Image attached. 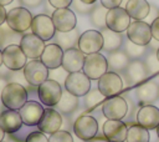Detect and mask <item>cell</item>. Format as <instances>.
I'll list each match as a JSON object with an SVG mask.
<instances>
[{
    "mask_svg": "<svg viewBox=\"0 0 159 142\" xmlns=\"http://www.w3.org/2000/svg\"><path fill=\"white\" fill-rule=\"evenodd\" d=\"M0 98L6 108L19 111L27 102V91L21 83L10 82L4 87Z\"/></svg>",
    "mask_w": 159,
    "mask_h": 142,
    "instance_id": "cell-1",
    "label": "cell"
},
{
    "mask_svg": "<svg viewBox=\"0 0 159 142\" xmlns=\"http://www.w3.org/2000/svg\"><path fill=\"white\" fill-rule=\"evenodd\" d=\"M32 19H34V16L26 7L17 6V7L11 9L10 11H7L6 24H7L9 29H11L14 32L24 34L29 29H31Z\"/></svg>",
    "mask_w": 159,
    "mask_h": 142,
    "instance_id": "cell-2",
    "label": "cell"
},
{
    "mask_svg": "<svg viewBox=\"0 0 159 142\" xmlns=\"http://www.w3.org/2000/svg\"><path fill=\"white\" fill-rule=\"evenodd\" d=\"M37 95L40 98V102L47 107H55L61 96H62V87L58 81L47 78L43 81L40 86H37Z\"/></svg>",
    "mask_w": 159,
    "mask_h": 142,
    "instance_id": "cell-3",
    "label": "cell"
},
{
    "mask_svg": "<svg viewBox=\"0 0 159 142\" xmlns=\"http://www.w3.org/2000/svg\"><path fill=\"white\" fill-rule=\"evenodd\" d=\"M82 71L91 80H99L108 71V60L99 52L86 55Z\"/></svg>",
    "mask_w": 159,
    "mask_h": 142,
    "instance_id": "cell-4",
    "label": "cell"
},
{
    "mask_svg": "<svg viewBox=\"0 0 159 142\" xmlns=\"http://www.w3.org/2000/svg\"><path fill=\"white\" fill-rule=\"evenodd\" d=\"M65 88L77 97L86 96L91 90V78L83 71L71 72L66 76Z\"/></svg>",
    "mask_w": 159,
    "mask_h": 142,
    "instance_id": "cell-5",
    "label": "cell"
},
{
    "mask_svg": "<svg viewBox=\"0 0 159 142\" xmlns=\"http://www.w3.org/2000/svg\"><path fill=\"white\" fill-rule=\"evenodd\" d=\"M127 37L129 41L137 45L147 46L153 37L150 24L145 22L144 20H133L127 29Z\"/></svg>",
    "mask_w": 159,
    "mask_h": 142,
    "instance_id": "cell-6",
    "label": "cell"
},
{
    "mask_svg": "<svg viewBox=\"0 0 159 142\" xmlns=\"http://www.w3.org/2000/svg\"><path fill=\"white\" fill-rule=\"evenodd\" d=\"M2 62L9 70L19 71L27 64V56L25 55L20 45L10 44L2 50Z\"/></svg>",
    "mask_w": 159,
    "mask_h": 142,
    "instance_id": "cell-7",
    "label": "cell"
},
{
    "mask_svg": "<svg viewBox=\"0 0 159 142\" xmlns=\"http://www.w3.org/2000/svg\"><path fill=\"white\" fill-rule=\"evenodd\" d=\"M25 80L34 86H40L48 78V69L43 65L40 59H32L22 69Z\"/></svg>",
    "mask_w": 159,
    "mask_h": 142,
    "instance_id": "cell-8",
    "label": "cell"
},
{
    "mask_svg": "<svg viewBox=\"0 0 159 142\" xmlns=\"http://www.w3.org/2000/svg\"><path fill=\"white\" fill-rule=\"evenodd\" d=\"M73 132L77 138L82 141H89L97 136L98 122L92 116L82 115L73 122Z\"/></svg>",
    "mask_w": 159,
    "mask_h": 142,
    "instance_id": "cell-9",
    "label": "cell"
},
{
    "mask_svg": "<svg viewBox=\"0 0 159 142\" xmlns=\"http://www.w3.org/2000/svg\"><path fill=\"white\" fill-rule=\"evenodd\" d=\"M128 103L120 96L107 97L102 103V112L107 120H122L127 115Z\"/></svg>",
    "mask_w": 159,
    "mask_h": 142,
    "instance_id": "cell-10",
    "label": "cell"
},
{
    "mask_svg": "<svg viewBox=\"0 0 159 142\" xmlns=\"http://www.w3.org/2000/svg\"><path fill=\"white\" fill-rule=\"evenodd\" d=\"M77 46L84 55L99 52L103 49L102 32L97 31V30H87V31L82 32L80 35Z\"/></svg>",
    "mask_w": 159,
    "mask_h": 142,
    "instance_id": "cell-11",
    "label": "cell"
},
{
    "mask_svg": "<svg viewBox=\"0 0 159 142\" xmlns=\"http://www.w3.org/2000/svg\"><path fill=\"white\" fill-rule=\"evenodd\" d=\"M130 16L128 15L127 10L124 7H114L109 9L106 16V27H108L112 31L116 32H123L127 31L128 26L130 25Z\"/></svg>",
    "mask_w": 159,
    "mask_h": 142,
    "instance_id": "cell-12",
    "label": "cell"
},
{
    "mask_svg": "<svg viewBox=\"0 0 159 142\" xmlns=\"http://www.w3.org/2000/svg\"><path fill=\"white\" fill-rule=\"evenodd\" d=\"M123 88V81L120 76L114 71H107L98 80V90L104 97L118 96Z\"/></svg>",
    "mask_w": 159,
    "mask_h": 142,
    "instance_id": "cell-13",
    "label": "cell"
},
{
    "mask_svg": "<svg viewBox=\"0 0 159 142\" xmlns=\"http://www.w3.org/2000/svg\"><path fill=\"white\" fill-rule=\"evenodd\" d=\"M31 31H32V34L37 35L43 41H48L55 36L56 27L53 25L51 16H48L46 14H39V15L34 16V19H32Z\"/></svg>",
    "mask_w": 159,
    "mask_h": 142,
    "instance_id": "cell-14",
    "label": "cell"
},
{
    "mask_svg": "<svg viewBox=\"0 0 159 142\" xmlns=\"http://www.w3.org/2000/svg\"><path fill=\"white\" fill-rule=\"evenodd\" d=\"M51 19L53 21L56 31H60V32L71 31V30L76 29V25H77L76 14H75V11H72L68 7L55 9V11L51 15Z\"/></svg>",
    "mask_w": 159,
    "mask_h": 142,
    "instance_id": "cell-15",
    "label": "cell"
},
{
    "mask_svg": "<svg viewBox=\"0 0 159 142\" xmlns=\"http://www.w3.org/2000/svg\"><path fill=\"white\" fill-rule=\"evenodd\" d=\"M61 126H62V116H61L60 111H57L56 108H52V107L45 108V111L41 116V120L37 123L39 131L43 132L45 135H52V133L57 132Z\"/></svg>",
    "mask_w": 159,
    "mask_h": 142,
    "instance_id": "cell-16",
    "label": "cell"
},
{
    "mask_svg": "<svg viewBox=\"0 0 159 142\" xmlns=\"http://www.w3.org/2000/svg\"><path fill=\"white\" fill-rule=\"evenodd\" d=\"M20 47L27 56V59H40L46 45L42 39L35 34H25L20 39Z\"/></svg>",
    "mask_w": 159,
    "mask_h": 142,
    "instance_id": "cell-17",
    "label": "cell"
},
{
    "mask_svg": "<svg viewBox=\"0 0 159 142\" xmlns=\"http://www.w3.org/2000/svg\"><path fill=\"white\" fill-rule=\"evenodd\" d=\"M103 136L111 142H124L127 140L128 127L122 120H107L103 123Z\"/></svg>",
    "mask_w": 159,
    "mask_h": 142,
    "instance_id": "cell-18",
    "label": "cell"
},
{
    "mask_svg": "<svg viewBox=\"0 0 159 142\" xmlns=\"http://www.w3.org/2000/svg\"><path fill=\"white\" fill-rule=\"evenodd\" d=\"M84 57H86V55L80 49H76V47L67 49L63 51L61 67L68 73L82 71L83 64H84Z\"/></svg>",
    "mask_w": 159,
    "mask_h": 142,
    "instance_id": "cell-19",
    "label": "cell"
},
{
    "mask_svg": "<svg viewBox=\"0 0 159 142\" xmlns=\"http://www.w3.org/2000/svg\"><path fill=\"white\" fill-rule=\"evenodd\" d=\"M43 107L40 102H36L34 100L27 101L20 110V116L22 118V122L25 126H37V123L41 120V116L43 113Z\"/></svg>",
    "mask_w": 159,
    "mask_h": 142,
    "instance_id": "cell-20",
    "label": "cell"
},
{
    "mask_svg": "<svg viewBox=\"0 0 159 142\" xmlns=\"http://www.w3.org/2000/svg\"><path fill=\"white\" fill-rule=\"evenodd\" d=\"M62 57L63 49L57 44H48L46 45L40 60L48 70H56L62 66Z\"/></svg>",
    "mask_w": 159,
    "mask_h": 142,
    "instance_id": "cell-21",
    "label": "cell"
},
{
    "mask_svg": "<svg viewBox=\"0 0 159 142\" xmlns=\"http://www.w3.org/2000/svg\"><path fill=\"white\" fill-rule=\"evenodd\" d=\"M138 125L147 130H154L159 125V108L154 105H144L137 113Z\"/></svg>",
    "mask_w": 159,
    "mask_h": 142,
    "instance_id": "cell-22",
    "label": "cell"
},
{
    "mask_svg": "<svg viewBox=\"0 0 159 142\" xmlns=\"http://www.w3.org/2000/svg\"><path fill=\"white\" fill-rule=\"evenodd\" d=\"M22 125L24 122L19 111L6 108L0 113V126L5 133H15L21 128Z\"/></svg>",
    "mask_w": 159,
    "mask_h": 142,
    "instance_id": "cell-23",
    "label": "cell"
},
{
    "mask_svg": "<svg viewBox=\"0 0 159 142\" xmlns=\"http://www.w3.org/2000/svg\"><path fill=\"white\" fill-rule=\"evenodd\" d=\"M159 96V85L154 81H147L137 88V97L144 105H152Z\"/></svg>",
    "mask_w": 159,
    "mask_h": 142,
    "instance_id": "cell-24",
    "label": "cell"
},
{
    "mask_svg": "<svg viewBox=\"0 0 159 142\" xmlns=\"http://www.w3.org/2000/svg\"><path fill=\"white\" fill-rule=\"evenodd\" d=\"M125 10L130 19L144 20L150 12V5L147 0H128Z\"/></svg>",
    "mask_w": 159,
    "mask_h": 142,
    "instance_id": "cell-25",
    "label": "cell"
},
{
    "mask_svg": "<svg viewBox=\"0 0 159 142\" xmlns=\"http://www.w3.org/2000/svg\"><path fill=\"white\" fill-rule=\"evenodd\" d=\"M125 73L130 83L142 82L147 76V66L142 61H133L129 62L125 67Z\"/></svg>",
    "mask_w": 159,
    "mask_h": 142,
    "instance_id": "cell-26",
    "label": "cell"
},
{
    "mask_svg": "<svg viewBox=\"0 0 159 142\" xmlns=\"http://www.w3.org/2000/svg\"><path fill=\"white\" fill-rule=\"evenodd\" d=\"M103 36V49L108 52H114L119 49L122 45V35L120 32H116L109 30L108 27H104L102 31Z\"/></svg>",
    "mask_w": 159,
    "mask_h": 142,
    "instance_id": "cell-27",
    "label": "cell"
},
{
    "mask_svg": "<svg viewBox=\"0 0 159 142\" xmlns=\"http://www.w3.org/2000/svg\"><path fill=\"white\" fill-rule=\"evenodd\" d=\"M77 105H78V97L66 90L62 92V96H61L58 103L55 106V108H57V111H60V112L70 113L77 107Z\"/></svg>",
    "mask_w": 159,
    "mask_h": 142,
    "instance_id": "cell-28",
    "label": "cell"
},
{
    "mask_svg": "<svg viewBox=\"0 0 159 142\" xmlns=\"http://www.w3.org/2000/svg\"><path fill=\"white\" fill-rule=\"evenodd\" d=\"M55 36H56L57 45H60L65 50L71 49V47H75V44H77L78 42V39H80V35H78V32H77L76 29H73L71 31H67V32L56 31Z\"/></svg>",
    "mask_w": 159,
    "mask_h": 142,
    "instance_id": "cell-29",
    "label": "cell"
},
{
    "mask_svg": "<svg viewBox=\"0 0 159 142\" xmlns=\"http://www.w3.org/2000/svg\"><path fill=\"white\" fill-rule=\"evenodd\" d=\"M108 60V69H111L112 71H120V70H124L129 61H128V55L125 52H122V51H116V52H112L111 56L107 59Z\"/></svg>",
    "mask_w": 159,
    "mask_h": 142,
    "instance_id": "cell-30",
    "label": "cell"
},
{
    "mask_svg": "<svg viewBox=\"0 0 159 142\" xmlns=\"http://www.w3.org/2000/svg\"><path fill=\"white\" fill-rule=\"evenodd\" d=\"M125 142H149V132L140 125H133L128 128Z\"/></svg>",
    "mask_w": 159,
    "mask_h": 142,
    "instance_id": "cell-31",
    "label": "cell"
},
{
    "mask_svg": "<svg viewBox=\"0 0 159 142\" xmlns=\"http://www.w3.org/2000/svg\"><path fill=\"white\" fill-rule=\"evenodd\" d=\"M108 9H106L104 6L99 5V6H94V9L91 11V20L92 24H94L98 27L104 29L106 27V16H107Z\"/></svg>",
    "mask_w": 159,
    "mask_h": 142,
    "instance_id": "cell-32",
    "label": "cell"
},
{
    "mask_svg": "<svg viewBox=\"0 0 159 142\" xmlns=\"http://www.w3.org/2000/svg\"><path fill=\"white\" fill-rule=\"evenodd\" d=\"M107 97H104L102 95V92L98 90V88H93V90H89V92L86 95V106L88 108H93L96 107L98 103H103V101L106 100Z\"/></svg>",
    "mask_w": 159,
    "mask_h": 142,
    "instance_id": "cell-33",
    "label": "cell"
},
{
    "mask_svg": "<svg viewBox=\"0 0 159 142\" xmlns=\"http://www.w3.org/2000/svg\"><path fill=\"white\" fill-rule=\"evenodd\" d=\"M48 142H75L72 135L68 131L65 130H58L57 132L50 135Z\"/></svg>",
    "mask_w": 159,
    "mask_h": 142,
    "instance_id": "cell-34",
    "label": "cell"
},
{
    "mask_svg": "<svg viewBox=\"0 0 159 142\" xmlns=\"http://www.w3.org/2000/svg\"><path fill=\"white\" fill-rule=\"evenodd\" d=\"M145 51V46H142V45H137L132 41H128L125 44V54L128 56H132V57H140Z\"/></svg>",
    "mask_w": 159,
    "mask_h": 142,
    "instance_id": "cell-35",
    "label": "cell"
},
{
    "mask_svg": "<svg viewBox=\"0 0 159 142\" xmlns=\"http://www.w3.org/2000/svg\"><path fill=\"white\" fill-rule=\"evenodd\" d=\"M25 142H48V138L46 137V135L41 131H34L31 132L27 137Z\"/></svg>",
    "mask_w": 159,
    "mask_h": 142,
    "instance_id": "cell-36",
    "label": "cell"
},
{
    "mask_svg": "<svg viewBox=\"0 0 159 142\" xmlns=\"http://www.w3.org/2000/svg\"><path fill=\"white\" fill-rule=\"evenodd\" d=\"M73 5H75V9L78 12H81V14H87V12H89V11L93 10L92 9V5H87V4L82 2L81 0H75L73 1Z\"/></svg>",
    "mask_w": 159,
    "mask_h": 142,
    "instance_id": "cell-37",
    "label": "cell"
},
{
    "mask_svg": "<svg viewBox=\"0 0 159 142\" xmlns=\"http://www.w3.org/2000/svg\"><path fill=\"white\" fill-rule=\"evenodd\" d=\"M48 2L55 9H63V7H68L73 2V0H48Z\"/></svg>",
    "mask_w": 159,
    "mask_h": 142,
    "instance_id": "cell-38",
    "label": "cell"
},
{
    "mask_svg": "<svg viewBox=\"0 0 159 142\" xmlns=\"http://www.w3.org/2000/svg\"><path fill=\"white\" fill-rule=\"evenodd\" d=\"M150 29H152V35H153V37H154L157 41H159V16H157V17L152 21Z\"/></svg>",
    "mask_w": 159,
    "mask_h": 142,
    "instance_id": "cell-39",
    "label": "cell"
},
{
    "mask_svg": "<svg viewBox=\"0 0 159 142\" xmlns=\"http://www.w3.org/2000/svg\"><path fill=\"white\" fill-rule=\"evenodd\" d=\"M122 1H123V0H101V5L109 10V9L118 7Z\"/></svg>",
    "mask_w": 159,
    "mask_h": 142,
    "instance_id": "cell-40",
    "label": "cell"
},
{
    "mask_svg": "<svg viewBox=\"0 0 159 142\" xmlns=\"http://www.w3.org/2000/svg\"><path fill=\"white\" fill-rule=\"evenodd\" d=\"M25 7H37L42 0H20Z\"/></svg>",
    "mask_w": 159,
    "mask_h": 142,
    "instance_id": "cell-41",
    "label": "cell"
},
{
    "mask_svg": "<svg viewBox=\"0 0 159 142\" xmlns=\"http://www.w3.org/2000/svg\"><path fill=\"white\" fill-rule=\"evenodd\" d=\"M6 15H7V11L5 10V6L0 5V26L6 21Z\"/></svg>",
    "mask_w": 159,
    "mask_h": 142,
    "instance_id": "cell-42",
    "label": "cell"
},
{
    "mask_svg": "<svg viewBox=\"0 0 159 142\" xmlns=\"http://www.w3.org/2000/svg\"><path fill=\"white\" fill-rule=\"evenodd\" d=\"M6 85H7L6 83V80H4L2 77H0V96H1V92H2V90H4V87Z\"/></svg>",
    "mask_w": 159,
    "mask_h": 142,
    "instance_id": "cell-43",
    "label": "cell"
},
{
    "mask_svg": "<svg viewBox=\"0 0 159 142\" xmlns=\"http://www.w3.org/2000/svg\"><path fill=\"white\" fill-rule=\"evenodd\" d=\"M14 0H0V5H2V6H6V5H9V4H11Z\"/></svg>",
    "mask_w": 159,
    "mask_h": 142,
    "instance_id": "cell-44",
    "label": "cell"
},
{
    "mask_svg": "<svg viewBox=\"0 0 159 142\" xmlns=\"http://www.w3.org/2000/svg\"><path fill=\"white\" fill-rule=\"evenodd\" d=\"M82 2H84V4H87V5H93L97 0H81Z\"/></svg>",
    "mask_w": 159,
    "mask_h": 142,
    "instance_id": "cell-45",
    "label": "cell"
},
{
    "mask_svg": "<svg viewBox=\"0 0 159 142\" xmlns=\"http://www.w3.org/2000/svg\"><path fill=\"white\" fill-rule=\"evenodd\" d=\"M4 137H5V132H4V130H2L1 126H0V142L4 140Z\"/></svg>",
    "mask_w": 159,
    "mask_h": 142,
    "instance_id": "cell-46",
    "label": "cell"
},
{
    "mask_svg": "<svg viewBox=\"0 0 159 142\" xmlns=\"http://www.w3.org/2000/svg\"><path fill=\"white\" fill-rule=\"evenodd\" d=\"M89 142H106V141H103L102 138H92L89 140Z\"/></svg>",
    "mask_w": 159,
    "mask_h": 142,
    "instance_id": "cell-47",
    "label": "cell"
},
{
    "mask_svg": "<svg viewBox=\"0 0 159 142\" xmlns=\"http://www.w3.org/2000/svg\"><path fill=\"white\" fill-rule=\"evenodd\" d=\"M1 65H4V62H2V51L0 50V67H1Z\"/></svg>",
    "mask_w": 159,
    "mask_h": 142,
    "instance_id": "cell-48",
    "label": "cell"
},
{
    "mask_svg": "<svg viewBox=\"0 0 159 142\" xmlns=\"http://www.w3.org/2000/svg\"><path fill=\"white\" fill-rule=\"evenodd\" d=\"M155 56H157V59H158V61H159V49L157 50V52H155Z\"/></svg>",
    "mask_w": 159,
    "mask_h": 142,
    "instance_id": "cell-49",
    "label": "cell"
},
{
    "mask_svg": "<svg viewBox=\"0 0 159 142\" xmlns=\"http://www.w3.org/2000/svg\"><path fill=\"white\" fill-rule=\"evenodd\" d=\"M157 135H158V138H159V125H158V127H157Z\"/></svg>",
    "mask_w": 159,
    "mask_h": 142,
    "instance_id": "cell-50",
    "label": "cell"
},
{
    "mask_svg": "<svg viewBox=\"0 0 159 142\" xmlns=\"http://www.w3.org/2000/svg\"><path fill=\"white\" fill-rule=\"evenodd\" d=\"M107 142H111V141H107Z\"/></svg>",
    "mask_w": 159,
    "mask_h": 142,
    "instance_id": "cell-51",
    "label": "cell"
},
{
    "mask_svg": "<svg viewBox=\"0 0 159 142\" xmlns=\"http://www.w3.org/2000/svg\"><path fill=\"white\" fill-rule=\"evenodd\" d=\"M1 142H4V141H1Z\"/></svg>",
    "mask_w": 159,
    "mask_h": 142,
    "instance_id": "cell-52",
    "label": "cell"
},
{
    "mask_svg": "<svg viewBox=\"0 0 159 142\" xmlns=\"http://www.w3.org/2000/svg\"><path fill=\"white\" fill-rule=\"evenodd\" d=\"M158 82H159V80H158Z\"/></svg>",
    "mask_w": 159,
    "mask_h": 142,
    "instance_id": "cell-53",
    "label": "cell"
},
{
    "mask_svg": "<svg viewBox=\"0 0 159 142\" xmlns=\"http://www.w3.org/2000/svg\"><path fill=\"white\" fill-rule=\"evenodd\" d=\"M158 142H159V141H158Z\"/></svg>",
    "mask_w": 159,
    "mask_h": 142,
    "instance_id": "cell-54",
    "label": "cell"
}]
</instances>
